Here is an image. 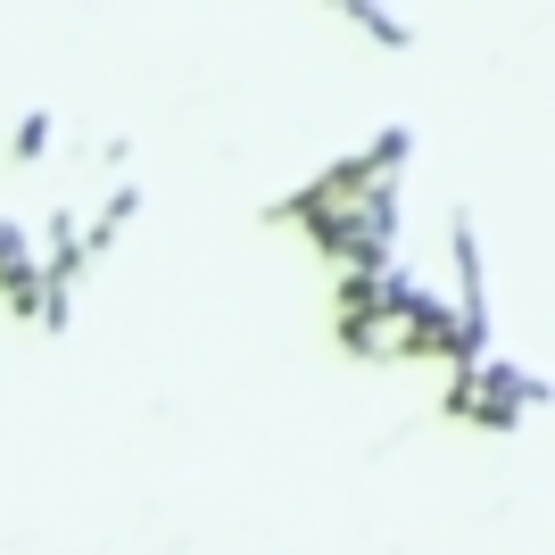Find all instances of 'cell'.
Listing matches in <instances>:
<instances>
[{
	"instance_id": "1",
	"label": "cell",
	"mask_w": 555,
	"mask_h": 555,
	"mask_svg": "<svg viewBox=\"0 0 555 555\" xmlns=\"http://www.w3.org/2000/svg\"><path fill=\"white\" fill-rule=\"evenodd\" d=\"M440 406L456 423H473V431H522V415L531 406H547V382H531V373H514V365H498V357H481V365H464L456 382L440 390Z\"/></svg>"
},
{
	"instance_id": "2",
	"label": "cell",
	"mask_w": 555,
	"mask_h": 555,
	"mask_svg": "<svg viewBox=\"0 0 555 555\" xmlns=\"http://www.w3.org/2000/svg\"><path fill=\"white\" fill-rule=\"evenodd\" d=\"M42 291H50V274H42V249H34V224L0 216V299L17 307V315H34Z\"/></svg>"
},
{
	"instance_id": "3",
	"label": "cell",
	"mask_w": 555,
	"mask_h": 555,
	"mask_svg": "<svg viewBox=\"0 0 555 555\" xmlns=\"http://www.w3.org/2000/svg\"><path fill=\"white\" fill-rule=\"evenodd\" d=\"M50 133H59V116H50V108H25L17 141H9V158H17V166H34V158L50 150Z\"/></svg>"
}]
</instances>
